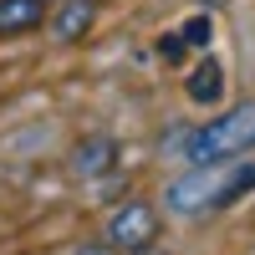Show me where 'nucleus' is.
<instances>
[{"label":"nucleus","instance_id":"f257e3e1","mask_svg":"<svg viewBox=\"0 0 255 255\" xmlns=\"http://www.w3.org/2000/svg\"><path fill=\"white\" fill-rule=\"evenodd\" d=\"M245 148H255V102H240V108L220 113L215 123L194 128L184 138V158L194 168H215L225 158H240Z\"/></svg>","mask_w":255,"mask_h":255},{"label":"nucleus","instance_id":"f03ea898","mask_svg":"<svg viewBox=\"0 0 255 255\" xmlns=\"http://www.w3.org/2000/svg\"><path fill=\"white\" fill-rule=\"evenodd\" d=\"M245 189H255V163L235 168V174H194V179H179L174 189H168V204H174L179 215H194V209L240 199Z\"/></svg>","mask_w":255,"mask_h":255},{"label":"nucleus","instance_id":"7ed1b4c3","mask_svg":"<svg viewBox=\"0 0 255 255\" xmlns=\"http://www.w3.org/2000/svg\"><path fill=\"white\" fill-rule=\"evenodd\" d=\"M153 235H158V209L143 204V199H128L123 209H113L108 230H102V240H108L113 250H123V255L148 250V245H153Z\"/></svg>","mask_w":255,"mask_h":255},{"label":"nucleus","instance_id":"20e7f679","mask_svg":"<svg viewBox=\"0 0 255 255\" xmlns=\"http://www.w3.org/2000/svg\"><path fill=\"white\" fill-rule=\"evenodd\" d=\"M92 15H97L92 0H56L51 36H56V41H82V36H87V26H92Z\"/></svg>","mask_w":255,"mask_h":255},{"label":"nucleus","instance_id":"39448f33","mask_svg":"<svg viewBox=\"0 0 255 255\" xmlns=\"http://www.w3.org/2000/svg\"><path fill=\"white\" fill-rule=\"evenodd\" d=\"M46 20V0H0V36H26Z\"/></svg>","mask_w":255,"mask_h":255},{"label":"nucleus","instance_id":"423d86ee","mask_svg":"<svg viewBox=\"0 0 255 255\" xmlns=\"http://www.w3.org/2000/svg\"><path fill=\"white\" fill-rule=\"evenodd\" d=\"M184 92L194 97V102H204V108H209V102H220V92H225V67H220L215 56H204L199 67L184 77Z\"/></svg>","mask_w":255,"mask_h":255},{"label":"nucleus","instance_id":"0eeeda50","mask_svg":"<svg viewBox=\"0 0 255 255\" xmlns=\"http://www.w3.org/2000/svg\"><path fill=\"white\" fill-rule=\"evenodd\" d=\"M204 41H209V15H189L184 26L163 41V56H184L189 46H204Z\"/></svg>","mask_w":255,"mask_h":255},{"label":"nucleus","instance_id":"6e6552de","mask_svg":"<svg viewBox=\"0 0 255 255\" xmlns=\"http://www.w3.org/2000/svg\"><path fill=\"white\" fill-rule=\"evenodd\" d=\"M77 255H123V250H113L108 240H92V245H77Z\"/></svg>","mask_w":255,"mask_h":255},{"label":"nucleus","instance_id":"1a4fd4ad","mask_svg":"<svg viewBox=\"0 0 255 255\" xmlns=\"http://www.w3.org/2000/svg\"><path fill=\"white\" fill-rule=\"evenodd\" d=\"M138 255H163V250H153V245H148V250H138Z\"/></svg>","mask_w":255,"mask_h":255}]
</instances>
